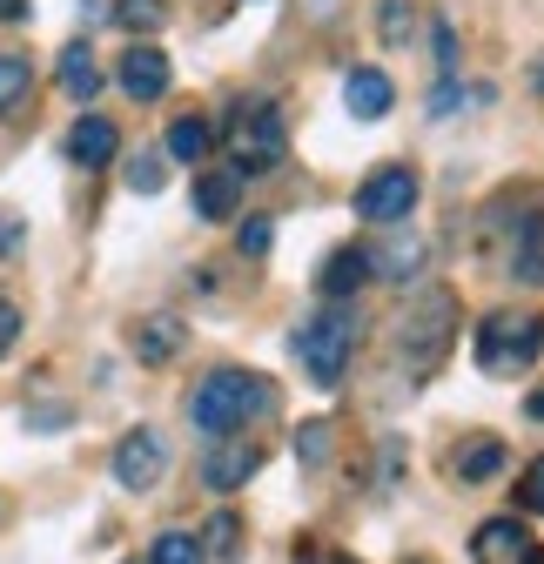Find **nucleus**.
Segmentation results:
<instances>
[{
	"instance_id": "f257e3e1",
	"label": "nucleus",
	"mask_w": 544,
	"mask_h": 564,
	"mask_svg": "<svg viewBox=\"0 0 544 564\" xmlns=\"http://www.w3.org/2000/svg\"><path fill=\"white\" fill-rule=\"evenodd\" d=\"M269 410H276V390H269V377H255V370H209L202 390L188 397V423L209 444L236 437L249 416H269Z\"/></svg>"
},
{
	"instance_id": "f03ea898",
	"label": "nucleus",
	"mask_w": 544,
	"mask_h": 564,
	"mask_svg": "<svg viewBox=\"0 0 544 564\" xmlns=\"http://www.w3.org/2000/svg\"><path fill=\"white\" fill-rule=\"evenodd\" d=\"M537 349H544V316L531 310H498L478 323V343H470V357H478L485 377H518L537 364Z\"/></svg>"
},
{
	"instance_id": "7ed1b4c3",
	"label": "nucleus",
	"mask_w": 544,
	"mask_h": 564,
	"mask_svg": "<svg viewBox=\"0 0 544 564\" xmlns=\"http://www.w3.org/2000/svg\"><path fill=\"white\" fill-rule=\"evenodd\" d=\"M350 349H357V310H344V303H329L323 316H309V323L296 329V357H303V370H309L316 390H336V383H344Z\"/></svg>"
},
{
	"instance_id": "20e7f679",
	"label": "nucleus",
	"mask_w": 544,
	"mask_h": 564,
	"mask_svg": "<svg viewBox=\"0 0 544 564\" xmlns=\"http://www.w3.org/2000/svg\"><path fill=\"white\" fill-rule=\"evenodd\" d=\"M457 323V296L450 290H431L411 316H403V329H396V357L411 364V383H424L437 364H444V349H450V329Z\"/></svg>"
},
{
	"instance_id": "39448f33",
	"label": "nucleus",
	"mask_w": 544,
	"mask_h": 564,
	"mask_svg": "<svg viewBox=\"0 0 544 564\" xmlns=\"http://www.w3.org/2000/svg\"><path fill=\"white\" fill-rule=\"evenodd\" d=\"M229 141H236V182L242 175H269L283 155H290V134H283V108L276 101H242L229 115Z\"/></svg>"
},
{
	"instance_id": "423d86ee",
	"label": "nucleus",
	"mask_w": 544,
	"mask_h": 564,
	"mask_svg": "<svg viewBox=\"0 0 544 564\" xmlns=\"http://www.w3.org/2000/svg\"><path fill=\"white\" fill-rule=\"evenodd\" d=\"M417 195H424L417 169L390 162V169H377V175L357 188V216H363V223H383V229H396V223H403V216L417 208Z\"/></svg>"
},
{
	"instance_id": "0eeeda50",
	"label": "nucleus",
	"mask_w": 544,
	"mask_h": 564,
	"mask_svg": "<svg viewBox=\"0 0 544 564\" xmlns=\"http://www.w3.org/2000/svg\"><path fill=\"white\" fill-rule=\"evenodd\" d=\"M470 557L478 564H544V544L524 531V518H485L478 538H470Z\"/></svg>"
},
{
	"instance_id": "6e6552de",
	"label": "nucleus",
	"mask_w": 544,
	"mask_h": 564,
	"mask_svg": "<svg viewBox=\"0 0 544 564\" xmlns=\"http://www.w3.org/2000/svg\"><path fill=\"white\" fill-rule=\"evenodd\" d=\"M162 470H168V444H162L155 431H128V437L115 444V484H121V490H155Z\"/></svg>"
},
{
	"instance_id": "1a4fd4ad",
	"label": "nucleus",
	"mask_w": 544,
	"mask_h": 564,
	"mask_svg": "<svg viewBox=\"0 0 544 564\" xmlns=\"http://www.w3.org/2000/svg\"><path fill=\"white\" fill-rule=\"evenodd\" d=\"M121 95H128V101H162V95H168V54L149 47V41H134V47L121 54Z\"/></svg>"
},
{
	"instance_id": "9d476101",
	"label": "nucleus",
	"mask_w": 544,
	"mask_h": 564,
	"mask_svg": "<svg viewBox=\"0 0 544 564\" xmlns=\"http://www.w3.org/2000/svg\"><path fill=\"white\" fill-rule=\"evenodd\" d=\"M262 470V451L242 437H222V444H209V457H202V484H209V490H242L249 477Z\"/></svg>"
},
{
	"instance_id": "9b49d317",
	"label": "nucleus",
	"mask_w": 544,
	"mask_h": 564,
	"mask_svg": "<svg viewBox=\"0 0 544 564\" xmlns=\"http://www.w3.org/2000/svg\"><path fill=\"white\" fill-rule=\"evenodd\" d=\"M121 155V134L108 115H81L75 128H67V162H81V169H108Z\"/></svg>"
},
{
	"instance_id": "f8f14e48",
	"label": "nucleus",
	"mask_w": 544,
	"mask_h": 564,
	"mask_svg": "<svg viewBox=\"0 0 544 564\" xmlns=\"http://www.w3.org/2000/svg\"><path fill=\"white\" fill-rule=\"evenodd\" d=\"M344 101H350V115H357V121H383V115L396 108V88H390L383 67H350Z\"/></svg>"
},
{
	"instance_id": "ddd939ff",
	"label": "nucleus",
	"mask_w": 544,
	"mask_h": 564,
	"mask_svg": "<svg viewBox=\"0 0 544 564\" xmlns=\"http://www.w3.org/2000/svg\"><path fill=\"white\" fill-rule=\"evenodd\" d=\"M363 282H370V249H329V262H323V275H316V290H323L329 303H350Z\"/></svg>"
},
{
	"instance_id": "4468645a",
	"label": "nucleus",
	"mask_w": 544,
	"mask_h": 564,
	"mask_svg": "<svg viewBox=\"0 0 544 564\" xmlns=\"http://www.w3.org/2000/svg\"><path fill=\"white\" fill-rule=\"evenodd\" d=\"M511 275L518 282H544V208H531V216H518V236H511Z\"/></svg>"
},
{
	"instance_id": "2eb2a0df",
	"label": "nucleus",
	"mask_w": 544,
	"mask_h": 564,
	"mask_svg": "<svg viewBox=\"0 0 544 564\" xmlns=\"http://www.w3.org/2000/svg\"><path fill=\"white\" fill-rule=\"evenodd\" d=\"M54 75H61V88L75 95V101H95V95H101V67H95V47H88V41H75V47H61V61H54Z\"/></svg>"
},
{
	"instance_id": "dca6fc26",
	"label": "nucleus",
	"mask_w": 544,
	"mask_h": 564,
	"mask_svg": "<svg viewBox=\"0 0 544 564\" xmlns=\"http://www.w3.org/2000/svg\"><path fill=\"white\" fill-rule=\"evenodd\" d=\"M236 202H242V182H236L229 169L195 175V216H202V223H222V216H236Z\"/></svg>"
},
{
	"instance_id": "f3484780",
	"label": "nucleus",
	"mask_w": 544,
	"mask_h": 564,
	"mask_svg": "<svg viewBox=\"0 0 544 564\" xmlns=\"http://www.w3.org/2000/svg\"><path fill=\"white\" fill-rule=\"evenodd\" d=\"M134 357H142V364H168L175 357V349H182V323L175 316H149V323H134Z\"/></svg>"
},
{
	"instance_id": "a211bd4d",
	"label": "nucleus",
	"mask_w": 544,
	"mask_h": 564,
	"mask_svg": "<svg viewBox=\"0 0 544 564\" xmlns=\"http://www.w3.org/2000/svg\"><path fill=\"white\" fill-rule=\"evenodd\" d=\"M209 149H216V128L202 121V115L168 121V155H175V162H209Z\"/></svg>"
},
{
	"instance_id": "6ab92c4d",
	"label": "nucleus",
	"mask_w": 544,
	"mask_h": 564,
	"mask_svg": "<svg viewBox=\"0 0 544 564\" xmlns=\"http://www.w3.org/2000/svg\"><path fill=\"white\" fill-rule=\"evenodd\" d=\"M417 262H424V242H417V236H396V242L370 249V275H396V282H411V275H417Z\"/></svg>"
},
{
	"instance_id": "aec40b11",
	"label": "nucleus",
	"mask_w": 544,
	"mask_h": 564,
	"mask_svg": "<svg viewBox=\"0 0 544 564\" xmlns=\"http://www.w3.org/2000/svg\"><path fill=\"white\" fill-rule=\"evenodd\" d=\"M504 464H511V457H504L498 437H478V444H464V451H457V477H464V484H491Z\"/></svg>"
},
{
	"instance_id": "412c9836",
	"label": "nucleus",
	"mask_w": 544,
	"mask_h": 564,
	"mask_svg": "<svg viewBox=\"0 0 544 564\" xmlns=\"http://www.w3.org/2000/svg\"><path fill=\"white\" fill-rule=\"evenodd\" d=\"M28 88H34L28 54H0V115H14V108L28 101Z\"/></svg>"
},
{
	"instance_id": "4be33fe9",
	"label": "nucleus",
	"mask_w": 544,
	"mask_h": 564,
	"mask_svg": "<svg viewBox=\"0 0 544 564\" xmlns=\"http://www.w3.org/2000/svg\"><path fill=\"white\" fill-rule=\"evenodd\" d=\"M149 564H209V551L195 544V531H162L155 538V557Z\"/></svg>"
},
{
	"instance_id": "5701e85b",
	"label": "nucleus",
	"mask_w": 544,
	"mask_h": 564,
	"mask_svg": "<svg viewBox=\"0 0 544 564\" xmlns=\"http://www.w3.org/2000/svg\"><path fill=\"white\" fill-rule=\"evenodd\" d=\"M115 21H121L128 34H155L168 14H162V0H121V8H115Z\"/></svg>"
},
{
	"instance_id": "b1692460",
	"label": "nucleus",
	"mask_w": 544,
	"mask_h": 564,
	"mask_svg": "<svg viewBox=\"0 0 544 564\" xmlns=\"http://www.w3.org/2000/svg\"><path fill=\"white\" fill-rule=\"evenodd\" d=\"M411 28H417V8H411V0H383V41L403 47V41H411Z\"/></svg>"
},
{
	"instance_id": "393cba45",
	"label": "nucleus",
	"mask_w": 544,
	"mask_h": 564,
	"mask_svg": "<svg viewBox=\"0 0 544 564\" xmlns=\"http://www.w3.org/2000/svg\"><path fill=\"white\" fill-rule=\"evenodd\" d=\"M162 182H168V169H162L155 155H134V162H128V188H134V195H162Z\"/></svg>"
},
{
	"instance_id": "a878e982",
	"label": "nucleus",
	"mask_w": 544,
	"mask_h": 564,
	"mask_svg": "<svg viewBox=\"0 0 544 564\" xmlns=\"http://www.w3.org/2000/svg\"><path fill=\"white\" fill-rule=\"evenodd\" d=\"M518 505H524L531 518H544V457L524 464V477H518Z\"/></svg>"
},
{
	"instance_id": "bb28decb",
	"label": "nucleus",
	"mask_w": 544,
	"mask_h": 564,
	"mask_svg": "<svg viewBox=\"0 0 544 564\" xmlns=\"http://www.w3.org/2000/svg\"><path fill=\"white\" fill-rule=\"evenodd\" d=\"M269 242H276V229H269V216H249V223L236 229V249H242V256H269Z\"/></svg>"
},
{
	"instance_id": "cd10ccee",
	"label": "nucleus",
	"mask_w": 544,
	"mask_h": 564,
	"mask_svg": "<svg viewBox=\"0 0 544 564\" xmlns=\"http://www.w3.org/2000/svg\"><path fill=\"white\" fill-rule=\"evenodd\" d=\"M296 451H303V457L316 464V457L329 451V423H303V437H296Z\"/></svg>"
},
{
	"instance_id": "c85d7f7f",
	"label": "nucleus",
	"mask_w": 544,
	"mask_h": 564,
	"mask_svg": "<svg viewBox=\"0 0 544 564\" xmlns=\"http://www.w3.org/2000/svg\"><path fill=\"white\" fill-rule=\"evenodd\" d=\"M14 336H21V310H14L8 296H0V357H8V349H14Z\"/></svg>"
},
{
	"instance_id": "c756f323",
	"label": "nucleus",
	"mask_w": 544,
	"mask_h": 564,
	"mask_svg": "<svg viewBox=\"0 0 544 564\" xmlns=\"http://www.w3.org/2000/svg\"><path fill=\"white\" fill-rule=\"evenodd\" d=\"M209 538H216V557H236V518H216Z\"/></svg>"
},
{
	"instance_id": "7c9ffc66",
	"label": "nucleus",
	"mask_w": 544,
	"mask_h": 564,
	"mask_svg": "<svg viewBox=\"0 0 544 564\" xmlns=\"http://www.w3.org/2000/svg\"><path fill=\"white\" fill-rule=\"evenodd\" d=\"M8 249H21V216H14V208H0V256H8Z\"/></svg>"
},
{
	"instance_id": "2f4dec72",
	"label": "nucleus",
	"mask_w": 544,
	"mask_h": 564,
	"mask_svg": "<svg viewBox=\"0 0 544 564\" xmlns=\"http://www.w3.org/2000/svg\"><path fill=\"white\" fill-rule=\"evenodd\" d=\"M0 21H28V0H0Z\"/></svg>"
},
{
	"instance_id": "473e14b6",
	"label": "nucleus",
	"mask_w": 544,
	"mask_h": 564,
	"mask_svg": "<svg viewBox=\"0 0 544 564\" xmlns=\"http://www.w3.org/2000/svg\"><path fill=\"white\" fill-rule=\"evenodd\" d=\"M531 416H544V390H537V397H531Z\"/></svg>"
},
{
	"instance_id": "72a5a7b5",
	"label": "nucleus",
	"mask_w": 544,
	"mask_h": 564,
	"mask_svg": "<svg viewBox=\"0 0 544 564\" xmlns=\"http://www.w3.org/2000/svg\"><path fill=\"white\" fill-rule=\"evenodd\" d=\"M329 564H357V557H329Z\"/></svg>"
},
{
	"instance_id": "f704fd0d",
	"label": "nucleus",
	"mask_w": 544,
	"mask_h": 564,
	"mask_svg": "<svg viewBox=\"0 0 544 564\" xmlns=\"http://www.w3.org/2000/svg\"><path fill=\"white\" fill-rule=\"evenodd\" d=\"M296 564H316V557H309V551H303V557H296Z\"/></svg>"
},
{
	"instance_id": "c9c22d12",
	"label": "nucleus",
	"mask_w": 544,
	"mask_h": 564,
	"mask_svg": "<svg viewBox=\"0 0 544 564\" xmlns=\"http://www.w3.org/2000/svg\"><path fill=\"white\" fill-rule=\"evenodd\" d=\"M417 564H431V557H417Z\"/></svg>"
}]
</instances>
